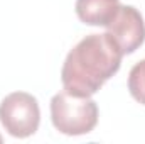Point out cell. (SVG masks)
<instances>
[{"label": "cell", "mask_w": 145, "mask_h": 144, "mask_svg": "<svg viewBox=\"0 0 145 144\" xmlns=\"http://www.w3.org/2000/svg\"><path fill=\"white\" fill-rule=\"evenodd\" d=\"M128 92L140 105H145V59L135 63L128 73Z\"/></svg>", "instance_id": "obj_6"}, {"label": "cell", "mask_w": 145, "mask_h": 144, "mask_svg": "<svg viewBox=\"0 0 145 144\" xmlns=\"http://www.w3.org/2000/svg\"><path fill=\"white\" fill-rule=\"evenodd\" d=\"M123 53L108 34H89L68 53L61 83L66 92L93 97L121 66Z\"/></svg>", "instance_id": "obj_1"}, {"label": "cell", "mask_w": 145, "mask_h": 144, "mask_svg": "<svg viewBox=\"0 0 145 144\" xmlns=\"http://www.w3.org/2000/svg\"><path fill=\"white\" fill-rule=\"evenodd\" d=\"M0 122L12 137L25 139L36 134L40 124L37 98L27 92L8 93L0 102Z\"/></svg>", "instance_id": "obj_3"}, {"label": "cell", "mask_w": 145, "mask_h": 144, "mask_svg": "<svg viewBox=\"0 0 145 144\" xmlns=\"http://www.w3.org/2000/svg\"><path fill=\"white\" fill-rule=\"evenodd\" d=\"M106 34L116 42L123 56L135 53L145 41V22L138 9L120 5L116 15L106 26Z\"/></svg>", "instance_id": "obj_4"}, {"label": "cell", "mask_w": 145, "mask_h": 144, "mask_svg": "<svg viewBox=\"0 0 145 144\" xmlns=\"http://www.w3.org/2000/svg\"><path fill=\"white\" fill-rule=\"evenodd\" d=\"M3 143V137H2V134H0V144Z\"/></svg>", "instance_id": "obj_7"}, {"label": "cell", "mask_w": 145, "mask_h": 144, "mask_svg": "<svg viewBox=\"0 0 145 144\" xmlns=\"http://www.w3.org/2000/svg\"><path fill=\"white\" fill-rule=\"evenodd\" d=\"M120 9V0H76L78 19L93 27H106Z\"/></svg>", "instance_id": "obj_5"}, {"label": "cell", "mask_w": 145, "mask_h": 144, "mask_svg": "<svg viewBox=\"0 0 145 144\" xmlns=\"http://www.w3.org/2000/svg\"><path fill=\"white\" fill-rule=\"evenodd\" d=\"M51 120L66 136L89 134L98 124V104L91 97H79L63 90L51 98Z\"/></svg>", "instance_id": "obj_2"}]
</instances>
